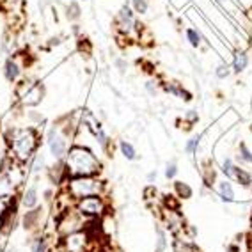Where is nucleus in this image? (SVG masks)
Masks as SVG:
<instances>
[{"label":"nucleus","mask_w":252,"mask_h":252,"mask_svg":"<svg viewBox=\"0 0 252 252\" xmlns=\"http://www.w3.org/2000/svg\"><path fill=\"white\" fill-rule=\"evenodd\" d=\"M5 140H7L9 158L16 160L20 164H25L27 160H31L39 148V134L32 126L11 128L5 135Z\"/></svg>","instance_id":"1"},{"label":"nucleus","mask_w":252,"mask_h":252,"mask_svg":"<svg viewBox=\"0 0 252 252\" xmlns=\"http://www.w3.org/2000/svg\"><path fill=\"white\" fill-rule=\"evenodd\" d=\"M64 162L67 178H77V176H96L101 170V162H100L94 153L84 146H71L67 151Z\"/></svg>","instance_id":"2"},{"label":"nucleus","mask_w":252,"mask_h":252,"mask_svg":"<svg viewBox=\"0 0 252 252\" xmlns=\"http://www.w3.org/2000/svg\"><path fill=\"white\" fill-rule=\"evenodd\" d=\"M64 190L71 196L73 201L84 199L89 196H101L103 181H100L96 176H77V178H67L66 188Z\"/></svg>","instance_id":"3"},{"label":"nucleus","mask_w":252,"mask_h":252,"mask_svg":"<svg viewBox=\"0 0 252 252\" xmlns=\"http://www.w3.org/2000/svg\"><path fill=\"white\" fill-rule=\"evenodd\" d=\"M87 217H84L77 208H67L66 211H62L59 218H57V226H55V231H57V236L61 238H66L73 233H78L85 229V224H87Z\"/></svg>","instance_id":"4"},{"label":"nucleus","mask_w":252,"mask_h":252,"mask_svg":"<svg viewBox=\"0 0 252 252\" xmlns=\"http://www.w3.org/2000/svg\"><path fill=\"white\" fill-rule=\"evenodd\" d=\"M140 27L137 23V20H135L134 9L128 7V5L121 7V11L116 16V29H118L119 34L123 37H126V39H139Z\"/></svg>","instance_id":"5"},{"label":"nucleus","mask_w":252,"mask_h":252,"mask_svg":"<svg viewBox=\"0 0 252 252\" xmlns=\"http://www.w3.org/2000/svg\"><path fill=\"white\" fill-rule=\"evenodd\" d=\"M69 134L62 128L61 124H53L48 132V146L55 160H64L67 151H69V144H67Z\"/></svg>","instance_id":"6"},{"label":"nucleus","mask_w":252,"mask_h":252,"mask_svg":"<svg viewBox=\"0 0 252 252\" xmlns=\"http://www.w3.org/2000/svg\"><path fill=\"white\" fill-rule=\"evenodd\" d=\"M75 208L91 220L103 218L107 215V202L101 196H89L84 197V199H78V201H75Z\"/></svg>","instance_id":"7"},{"label":"nucleus","mask_w":252,"mask_h":252,"mask_svg":"<svg viewBox=\"0 0 252 252\" xmlns=\"http://www.w3.org/2000/svg\"><path fill=\"white\" fill-rule=\"evenodd\" d=\"M94 236L89 229H82L78 233H73L69 236L62 238V249L64 252H89L93 245Z\"/></svg>","instance_id":"8"},{"label":"nucleus","mask_w":252,"mask_h":252,"mask_svg":"<svg viewBox=\"0 0 252 252\" xmlns=\"http://www.w3.org/2000/svg\"><path fill=\"white\" fill-rule=\"evenodd\" d=\"M43 96H45V89H43V84L36 82L29 91H27L23 96L20 98V103L23 107H34L37 103H41Z\"/></svg>","instance_id":"9"},{"label":"nucleus","mask_w":252,"mask_h":252,"mask_svg":"<svg viewBox=\"0 0 252 252\" xmlns=\"http://www.w3.org/2000/svg\"><path fill=\"white\" fill-rule=\"evenodd\" d=\"M21 69H23V66L20 64V61H18V57H9L7 61H5L4 64V77L7 82H16L18 80V77H20Z\"/></svg>","instance_id":"10"},{"label":"nucleus","mask_w":252,"mask_h":252,"mask_svg":"<svg viewBox=\"0 0 252 252\" xmlns=\"http://www.w3.org/2000/svg\"><path fill=\"white\" fill-rule=\"evenodd\" d=\"M16 196V186L11 183V180L5 174L0 172V199L13 201Z\"/></svg>","instance_id":"11"},{"label":"nucleus","mask_w":252,"mask_h":252,"mask_svg":"<svg viewBox=\"0 0 252 252\" xmlns=\"http://www.w3.org/2000/svg\"><path fill=\"white\" fill-rule=\"evenodd\" d=\"M217 190H218V197H220L224 202H233L235 201V188H233V185L227 180L218 181Z\"/></svg>","instance_id":"12"},{"label":"nucleus","mask_w":252,"mask_h":252,"mask_svg":"<svg viewBox=\"0 0 252 252\" xmlns=\"http://www.w3.org/2000/svg\"><path fill=\"white\" fill-rule=\"evenodd\" d=\"M21 204L25 206L27 210H34L37 206V188L36 185L29 186L25 190V194H23V197H21Z\"/></svg>","instance_id":"13"},{"label":"nucleus","mask_w":252,"mask_h":252,"mask_svg":"<svg viewBox=\"0 0 252 252\" xmlns=\"http://www.w3.org/2000/svg\"><path fill=\"white\" fill-rule=\"evenodd\" d=\"M249 64V57L243 50L235 51V59H233V69L236 73H242Z\"/></svg>","instance_id":"14"},{"label":"nucleus","mask_w":252,"mask_h":252,"mask_svg":"<svg viewBox=\"0 0 252 252\" xmlns=\"http://www.w3.org/2000/svg\"><path fill=\"white\" fill-rule=\"evenodd\" d=\"M231 178H235V180H236L238 183H240V185H243V186L252 185V176L249 174L245 169H240V167H236V165H235V170H233Z\"/></svg>","instance_id":"15"},{"label":"nucleus","mask_w":252,"mask_h":252,"mask_svg":"<svg viewBox=\"0 0 252 252\" xmlns=\"http://www.w3.org/2000/svg\"><path fill=\"white\" fill-rule=\"evenodd\" d=\"M174 252H199V249L190 240L178 238V240H174Z\"/></svg>","instance_id":"16"},{"label":"nucleus","mask_w":252,"mask_h":252,"mask_svg":"<svg viewBox=\"0 0 252 252\" xmlns=\"http://www.w3.org/2000/svg\"><path fill=\"white\" fill-rule=\"evenodd\" d=\"M165 91L170 94H174V96H178V98H183L185 101H188V100L192 98L190 93H186L185 89L181 87L180 84H169V85H165Z\"/></svg>","instance_id":"17"},{"label":"nucleus","mask_w":252,"mask_h":252,"mask_svg":"<svg viewBox=\"0 0 252 252\" xmlns=\"http://www.w3.org/2000/svg\"><path fill=\"white\" fill-rule=\"evenodd\" d=\"M119 150L123 153V156L126 160H135L137 158V151L132 144H130L128 140H119Z\"/></svg>","instance_id":"18"},{"label":"nucleus","mask_w":252,"mask_h":252,"mask_svg":"<svg viewBox=\"0 0 252 252\" xmlns=\"http://www.w3.org/2000/svg\"><path fill=\"white\" fill-rule=\"evenodd\" d=\"M174 188H176V194H178V197H181V199H190L192 197V188L186 183H183V181H176L174 183Z\"/></svg>","instance_id":"19"},{"label":"nucleus","mask_w":252,"mask_h":252,"mask_svg":"<svg viewBox=\"0 0 252 252\" xmlns=\"http://www.w3.org/2000/svg\"><path fill=\"white\" fill-rule=\"evenodd\" d=\"M186 39H188V43H190L192 47H199L202 41V36L201 32L197 31V29H186Z\"/></svg>","instance_id":"20"},{"label":"nucleus","mask_w":252,"mask_h":252,"mask_svg":"<svg viewBox=\"0 0 252 252\" xmlns=\"http://www.w3.org/2000/svg\"><path fill=\"white\" fill-rule=\"evenodd\" d=\"M32 252H50V245H48L47 238H36L34 242H32Z\"/></svg>","instance_id":"21"},{"label":"nucleus","mask_w":252,"mask_h":252,"mask_svg":"<svg viewBox=\"0 0 252 252\" xmlns=\"http://www.w3.org/2000/svg\"><path fill=\"white\" fill-rule=\"evenodd\" d=\"M238 158L247 162V164H252V153L245 144H240V148H238Z\"/></svg>","instance_id":"22"},{"label":"nucleus","mask_w":252,"mask_h":252,"mask_svg":"<svg viewBox=\"0 0 252 252\" xmlns=\"http://www.w3.org/2000/svg\"><path fill=\"white\" fill-rule=\"evenodd\" d=\"M67 18L69 20H78L80 18V7H78L77 2H71L67 5Z\"/></svg>","instance_id":"23"},{"label":"nucleus","mask_w":252,"mask_h":252,"mask_svg":"<svg viewBox=\"0 0 252 252\" xmlns=\"http://www.w3.org/2000/svg\"><path fill=\"white\" fill-rule=\"evenodd\" d=\"M199 140H201V137L197 135V137H192L188 142H186V146H185V151L188 154H194L197 151V148H199Z\"/></svg>","instance_id":"24"},{"label":"nucleus","mask_w":252,"mask_h":252,"mask_svg":"<svg viewBox=\"0 0 252 252\" xmlns=\"http://www.w3.org/2000/svg\"><path fill=\"white\" fill-rule=\"evenodd\" d=\"M132 5H134V13H139V15L148 13V2L146 0H132Z\"/></svg>","instance_id":"25"},{"label":"nucleus","mask_w":252,"mask_h":252,"mask_svg":"<svg viewBox=\"0 0 252 252\" xmlns=\"http://www.w3.org/2000/svg\"><path fill=\"white\" fill-rule=\"evenodd\" d=\"M13 202H15V199H13V201H7V199H0V218H4V217L9 213L11 208H13Z\"/></svg>","instance_id":"26"},{"label":"nucleus","mask_w":252,"mask_h":252,"mask_svg":"<svg viewBox=\"0 0 252 252\" xmlns=\"http://www.w3.org/2000/svg\"><path fill=\"white\" fill-rule=\"evenodd\" d=\"M229 73H231V69H229V66H227V64H220V66L215 69L217 78H220V80H224V78L229 77Z\"/></svg>","instance_id":"27"},{"label":"nucleus","mask_w":252,"mask_h":252,"mask_svg":"<svg viewBox=\"0 0 252 252\" xmlns=\"http://www.w3.org/2000/svg\"><path fill=\"white\" fill-rule=\"evenodd\" d=\"M233 170H235V164H233L229 158H226L224 162H222V172H224L227 178H231V176H233Z\"/></svg>","instance_id":"28"},{"label":"nucleus","mask_w":252,"mask_h":252,"mask_svg":"<svg viewBox=\"0 0 252 252\" xmlns=\"http://www.w3.org/2000/svg\"><path fill=\"white\" fill-rule=\"evenodd\" d=\"M43 164H45L43 156H41V154H36V156H34V162H32V167H31L32 172H34V174H37V172L43 169Z\"/></svg>","instance_id":"29"},{"label":"nucleus","mask_w":252,"mask_h":252,"mask_svg":"<svg viewBox=\"0 0 252 252\" xmlns=\"http://www.w3.org/2000/svg\"><path fill=\"white\" fill-rule=\"evenodd\" d=\"M178 174V165L174 164V162H170V164H167V167H165V176L169 178V180H172L174 176Z\"/></svg>","instance_id":"30"},{"label":"nucleus","mask_w":252,"mask_h":252,"mask_svg":"<svg viewBox=\"0 0 252 252\" xmlns=\"http://www.w3.org/2000/svg\"><path fill=\"white\" fill-rule=\"evenodd\" d=\"M165 251V233L162 229H158V245H156V252Z\"/></svg>","instance_id":"31"},{"label":"nucleus","mask_w":252,"mask_h":252,"mask_svg":"<svg viewBox=\"0 0 252 252\" xmlns=\"http://www.w3.org/2000/svg\"><path fill=\"white\" fill-rule=\"evenodd\" d=\"M197 119H199V116H197L196 110H188V112H186V121H188V124L197 123Z\"/></svg>","instance_id":"32"},{"label":"nucleus","mask_w":252,"mask_h":252,"mask_svg":"<svg viewBox=\"0 0 252 252\" xmlns=\"http://www.w3.org/2000/svg\"><path fill=\"white\" fill-rule=\"evenodd\" d=\"M146 89H148V93H150V94H154V93H156V84H154V82H148V84H146Z\"/></svg>","instance_id":"33"},{"label":"nucleus","mask_w":252,"mask_h":252,"mask_svg":"<svg viewBox=\"0 0 252 252\" xmlns=\"http://www.w3.org/2000/svg\"><path fill=\"white\" fill-rule=\"evenodd\" d=\"M4 231H5V222H4V218H0V236L4 235Z\"/></svg>","instance_id":"34"},{"label":"nucleus","mask_w":252,"mask_h":252,"mask_svg":"<svg viewBox=\"0 0 252 252\" xmlns=\"http://www.w3.org/2000/svg\"><path fill=\"white\" fill-rule=\"evenodd\" d=\"M148 180H150V181L156 180V170H153V172H150V174H148Z\"/></svg>","instance_id":"35"},{"label":"nucleus","mask_w":252,"mask_h":252,"mask_svg":"<svg viewBox=\"0 0 252 252\" xmlns=\"http://www.w3.org/2000/svg\"><path fill=\"white\" fill-rule=\"evenodd\" d=\"M4 252H16V251H15V249H11V247H9V249H5Z\"/></svg>","instance_id":"36"}]
</instances>
